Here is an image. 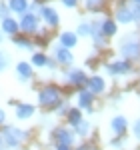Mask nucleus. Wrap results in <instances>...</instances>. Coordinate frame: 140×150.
<instances>
[{
    "instance_id": "28",
    "label": "nucleus",
    "mask_w": 140,
    "mask_h": 150,
    "mask_svg": "<svg viewBox=\"0 0 140 150\" xmlns=\"http://www.w3.org/2000/svg\"><path fill=\"white\" fill-rule=\"evenodd\" d=\"M4 68H6V56L0 52V70H4Z\"/></svg>"
},
{
    "instance_id": "29",
    "label": "nucleus",
    "mask_w": 140,
    "mask_h": 150,
    "mask_svg": "<svg viewBox=\"0 0 140 150\" xmlns=\"http://www.w3.org/2000/svg\"><path fill=\"white\" fill-rule=\"evenodd\" d=\"M62 2H64L66 6H70V8H72V6H76V0H62Z\"/></svg>"
},
{
    "instance_id": "33",
    "label": "nucleus",
    "mask_w": 140,
    "mask_h": 150,
    "mask_svg": "<svg viewBox=\"0 0 140 150\" xmlns=\"http://www.w3.org/2000/svg\"><path fill=\"white\" fill-rule=\"evenodd\" d=\"M0 150H2V138H0Z\"/></svg>"
},
{
    "instance_id": "15",
    "label": "nucleus",
    "mask_w": 140,
    "mask_h": 150,
    "mask_svg": "<svg viewBox=\"0 0 140 150\" xmlns=\"http://www.w3.org/2000/svg\"><path fill=\"white\" fill-rule=\"evenodd\" d=\"M100 30H102L104 36H112V34H116V24L112 20H104V22H100Z\"/></svg>"
},
{
    "instance_id": "32",
    "label": "nucleus",
    "mask_w": 140,
    "mask_h": 150,
    "mask_svg": "<svg viewBox=\"0 0 140 150\" xmlns=\"http://www.w3.org/2000/svg\"><path fill=\"white\" fill-rule=\"evenodd\" d=\"M78 150H90V148H86V146H80V148H78Z\"/></svg>"
},
{
    "instance_id": "14",
    "label": "nucleus",
    "mask_w": 140,
    "mask_h": 150,
    "mask_svg": "<svg viewBox=\"0 0 140 150\" xmlns=\"http://www.w3.org/2000/svg\"><path fill=\"white\" fill-rule=\"evenodd\" d=\"M56 58H58L62 64H70V62H72V54H70L68 48H64V46L56 48Z\"/></svg>"
},
{
    "instance_id": "30",
    "label": "nucleus",
    "mask_w": 140,
    "mask_h": 150,
    "mask_svg": "<svg viewBox=\"0 0 140 150\" xmlns=\"http://www.w3.org/2000/svg\"><path fill=\"white\" fill-rule=\"evenodd\" d=\"M56 150H70V146H66V144H58Z\"/></svg>"
},
{
    "instance_id": "25",
    "label": "nucleus",
    "mask_w": 140,
    "mask_h": 150,
    "mask_svg": "<svg viewBox=\"0 0 140 150\" xmlns=\"http://www.w3.org/2000/svg\"><path fill=\"white\" fill-rule=\"evenodd\" d=\"M130 12H132V20H138V22H140V4H136Z\"/></svg>"
},
{
    "instance_id": "17",
    "label": "nucleus",
    "mask_w": 140,
    "mask_h": 150,
    "mask_svg": "<svg viewBox=\"0 0 140 150\" xmlns=\"http://www.w3.org/2000/svg\"><path fill=\"white\" fill-rule=\"evenodd\" d=\"M8 8H10L12 12H24L28 8V2H26V0H10V2H8Z\"/></svg>"
},
{
    "instance_id": "8",
    "label": "nucleus",
    "mask_w": 140,
    "mask_h": 150,
    "mask_svg": "<svg viewBox=\"0 0 140 150\" xmlns=\"http://www.w3.org/2000/svg\"><path fill=\"white\" fill-rule=\"evenodd\" d=\"M104 90V80L100 76H94L92 80H88V92L90 94H98Z\"/></svg>"
},
{
    "instance_id": "18",
    "label": "nucleus",
    "mask_w": 140,
    "mask_h": 150,
    "mask_svg": "<svg viewBox=\"0 0 140 150\" xmlns=\"http://www.w3.org/2000/svg\"><path fill=\"white\" fill-rule=\"evenodd\" d=\"M2 28H4V32H6V34H16L18 24L14 22L12 18H4V20H2Z\"/></svg>"
},
{
    "instance_id": "10",
    "label": "nucleus",
    "mask_w": 140,
    "mask_h": 150,
    "mask_svg": "<svg viewBox=\"0 0 140 150\" xmlns=\"http://www.w3.org/2000/svg\"><path fill=\"white\" fill-rule=\"evenodd\" d=\"M116 18H118V22H122V24H128L132 22V12H130L128 6H120L116 12Z\"/></svg>"
},
{
    "instance_id": "22",
    "label": "nucleus",
    "mask_w": 140,
    "mask_h": 150,
    "mask_svg": "<svg viewBox=\"0 0 140 150\" xmlns=\"http://www.w3.org/2000/svg\"><path fill=\"white\" fill-rule=\"evenodd\" d=\"M86 6H88V10H98V8H102V0H88Z\"/></svg>"
},
{
    "instance_id": "23",
    "label": "nucleus",
    "mask_w": 140,
    "mask_h": 150,
    "mask_svg": "<svg viewBox=\"0 0 140 150\" xmlns=\"http://www.w3.org/2000/svg\"><path fill=\"white\" fill-rule=\"evenodd\" d=\"M14 42H16V44H18V46L26 48V50H30V48H32V42H28V40H24V38H16V40H14Z\"/></svg>"
},
{
    "instance_id": "31",
    "label": "nucleus",
    "mask_w": 140,
    "mask_h": 150,
    "mask_svg": "<svg viewBox=\"0 0 140 150\" xmlns=\"http://www.w3.org/2000/svg\"><path fill=\"white\" fill-rule=\"evenodd\" d=\"M4 118H6V116H4V112H2V110H0V124H2V122H4Z\"/></svg>"
},
{
    "instance_id": "26",
    "label": "nucleus",
    "mask_w": 140,
    "mask_h": 150,
    "mask_svg": "<svg viewBox=\"0 0 140 150\" xmlns=\"http://www.w3.org/2000/svg\"><path fill=\"white\" fill-rule=\"evenodd\" d=\"M78 34H82V36L90 34V26H88V24H80V28H78Z\"/></svg>"
},
{
    "instance_id": "2",
    "label": "nucleus",
    "mask_w": 140,
    "mask_h": 150,
    "mask_svg": "<svg viewBox=\"0 0 140 150\" xmlns=\"http://www.w3.org/2000/svg\"><path fill=\"white\" fill-rule=\"evenodd\" d=\"M24 136H26V134H24L20 128H12L10 126V128H6V130H4V136H2V138H4V144H6V146L16 148V146L24 140Z\"/></svg>"
},
{
    "instance_id": "1",
    "label": "nucleus",
    "mask_w": 140,
    "mask_h": 150,
    "mask_svg": "<svg viewBox=\"0 0 140 150\" xmlns=\"http://www.w3.org/2000/svg\"><path fill=\"white\" fill-rule=\"evenodd\" d=\"M38 100H40V104H42V106H56V104L60 102V92H58V88L48 86V88H44V90H40V94H38Z\"/></svg>"
},
{
    "instance_id": "34",
    "label": "nucleus",
    "mask_w": 140,
    "mask_h": 150,
    "mask_svg": "<svg viewBox=\"0 0 140 150\" xmlns=\"http://www.w3.org/2000/svg\"><path fill=\"white\" fill-rule=\"evenodd\" d=\"M134 2H136V4H140V0H134Z\"/></svg>"
},
{
    "instance_id": "11",
    "label": "nucleus",
    "mask_w": 140,
    "mask_h": 150,
    "mask_svg": "<svg viewBox=\"0 0 140 150\" xmlns=\"http://www.w3.org/2000/svg\"><path fill=\"white\" fill-rule=\"evenodd\" d=\"M34 114V106H32V104H20V106H18V108H16V116H18V118H30V116Z\"/></svg>"
},
{
    "instance_id": "24",
    "label": "nucleus",
    "mask_w": 140,
    "mask_h": 150,
    "mask_svg": "<svg viewBox=\"0 0 140 150\" xmlns=\"http://www.w3.org/2000/svg\"><path fill=\"white\" fill-rule=\"evenodd\" d=\"M76 130H78V134L84 136V134H88V124H86V122H80V124L76 126Z\"/></svg>"
},
{
    "instance_id": "9",
    "label": "nucleus",
    "mask_w": 140,
    "mask_h": 150,
    "mask_svg": "<svg viewBox=\"0 0 140 150\" xmlns=\"http://www.w3.org/2000/svg\"><path fill=\"white\" fill-rule=\"evenodd\" d=\"M68 82L70 84H84L86 82V74L82 72V70H76V68H72L70 70V74H68Z\"/></svg>"
},
{
    "instance_id": "19",
    "label": "nucleus",
    "mask_w": 140,
    "mask_h": 150,
    "mask_svg": "<svg viewBox=\"0 0 140 150\" xmlns=\"http://www.w3.org/2000/svg\"><path fill=\"white\" fill-rule=\"evenodd\" d=\"M78 102H80V106H84V108L92 106V94L88 92V90L80 92V96H78Z\"/></svg>"
},
{
    "instance_id": "5",
    "label": "nucleus",
    "mask_w": 140,
    "mask_h": 150,
    "mask_svg": "<svg viewBox=\"0 0 140 150\" xmlns=\"http://www.w3.org/2000/svg\"><path fill=\"white\" fill-rule=\"evenodd\" d=\"M40 14H42V18H44L50 26H56V24H58V14H56L54 8H50V6H42V8H40Z\"/></svg>"
},
{
    "instance_id": "13",
    "label": "nucleus",
    "mask_w": 140,
    "mask_h": 150,
    "mask_svg": "<svg viewBox=\"0 0 140 150\" xmlns=\"http://www.w3.org/2000/svg\"><path fill=\"white\" fill-rule=\"evenodd\" d=\"M126 118L124 116H116V118H112V130L116 132V134H122L124 130H126Z\"/></svg>"
},
{
    "instance_id": "3",
    "label": "nucleus",
    "mask_w": 140,
    "mask_h": 150,
    "mask_svg": "<svg viewBox=\"0 0 140 150\" xmlns=\"http://www.w3.org/2000/svg\"><path fill=\"white\" fill-rule=\"evenodd\" d=\"M120 52L124 58H138L140 56V42L136 38H126L120 44Z\"/></svg>"
},
{
    "instance_id": "7",
    "label": "nucleus",
    "mask_w": 140,
    "mask_h": 150,
    "mask_svg": "<svg viewBox=\"0 0 140 150\" xmlns=\"http://www.w3.org/2000/svg\"><path fill=\"white\" fill-rule=\"evenodd\" d=\"M72 132L70 130H66V128H58L56 130V140H58V144H66V146H70L72 144Z\"/></svg>"
},
{
    "instance_id": "12",
    "label": "nucleus",
    "mask_w": 140,
    "mask_h": 150,
    "mask_svg": "<svg viewBox=\"0 0 140 150\" xmlns=\"http://www.w3.org/2000/svg\"><path fill=\"white\" fill-rule=\"evenodd\" d=\"M76 34H72V32H64V34H60V44L64 48H72L76 46Z\"/></svg>"
},
{
    "instance_id": "20",
    "label": "nucleus",
    "mask_w": 140,
    "mask_h": 150,
    "mask_svg": "<svg viewBox=\"0 0 140 150\" xmlns=\"http://www.w3.org/2000/svg\"><path fill=\"white\" fill-rule=\"evenodd\" d=\"M68 122L72 124V126H78L82 122V114H80V110H70L68 112Z\"/></svg>"
},
{
    "instance_id": "16",
    "label": "nucleus",
    "mask_w": 140,
    "mask_h": 150,
    "mask_svg": "<svg viewBox=\"0 0 140 150\" xmlns=\"http://www.w3.org/2000/svg\"><path fill=\"white\" fill-rule=\"evenodd\" d=\"M16 70H18V74H20L22 80H28V78L32 76V68L28 66V62H20V64L16 66Z\"/></svg>"
},
{
    "instance_id": "6",
    "label": "nucleus",
    "mask_w": 140,
    "mask_h": 150,
    "mask_svg": "<svg viewBox=\"0 0 140 150\" xmlns=\"http://www.w3.org/2000/svg\"><path fill=\"white\" fill-rule=\"evenodd\" d=\"M106 70H108L110 74H124V72L130 70V64L126 62V60H120V62H114V64L106 66Z\"/></svg>"
},
{
    "instance_id": "4",
    "label": "nucleus",
    "mask_w": 140,
    "mask_h": 150,
    "mask_svg": "<svg viewBox=\"0 0 140 150\" xmlns=\"http://www.w3.org/2000/svg\"><path fill=\"white\" fill-rule=\"evenodd\" d=\"M20 28H22L24 32H34L36 28H38V18H36L34 14H24L22 20H20Z\"/></svg>"
},
{
    "instance_id": "21",
    "label": "nucleus",
    "mask_w": 140,
    "mask_h": 150,
    "mask_svg": "<svg viewBox=\"0 0 140 150\" xmlns=\"http://www.w3.org/2000/svg\"><path fill=\"white\" fill-rule=\"evenodd\" d=\"M32 64L40 66V68H44V66H50V62H48V58L44 56V54H34V56H32Z\"/></svg>"
},
{
    "instance_id": "27",
    "label": "nucleus",
    "mask_w": 140,
    "mask_h": 150,
    "mask_svg": "<svg viewBox=\"0 0 140 150\" xmlns=\"http://www.w3.org/2000/svg\"><path fill=\"white\" fill-rule=\"evenodd\" d=\"M134 136L140 138V120H136V124H134Z\"/></svg>"
}]
</instances>
